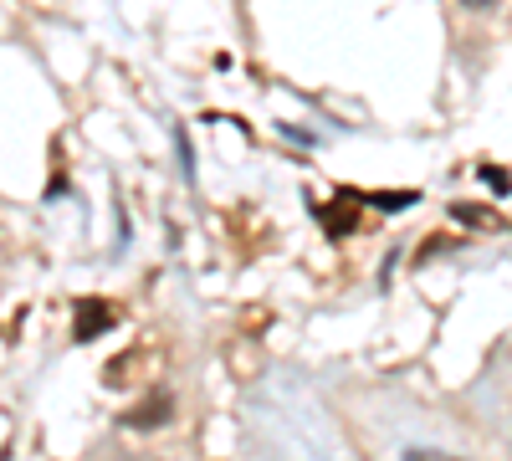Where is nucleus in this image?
Instances as JSON below:
<instances>
[{
	"label": "nucleus",
	"instance_id": "obj_6",
	"mask_svg": "<svg viewBox=\"0 0 512 461\" xmlns=\"http://www.w3.org/2000/svg\"><path fill=\"white\" fill-rule=\"evenodd\" d=\"M108 461H144V456H108Z\"/></svg>",
	"mask_w": 512,
	"mask_h": 461
},
{
	"label": "nucleus",
	"instance_id": "obj_5",
	"mask_svg": "<svg viewBox=\"0 0 512 461\" xmlns=\"http://www.w3.org/2000/svg\"><path fill=\"white\" fill-rule=\"evenodd\" d=\"M482 180H487V185H492L497 195H507V190H512V180H507L502 170H492V164H487V170H482Z\"/></svg>",
	"mask_w": 512,
	"mask_h": 461
},
{
	"label": "nucleus",
	"instance_id": "obj_3",
	"mask_svg": "<svg viewBox=\"0 0 512 461\" xmlns=\"http://www.w3.org/2000/svg\"><path fill=\"white\" fill-rule=\"evenodd\" d=\"M451 216H456L461 226H477V231H492V226H497V216L482 211V205H451Z\"/></svg>",
	"mask_w": 512,
	"mask_h": 461
},
{
	"label": "nucleus",
	"instance_id": "obj_2",
	"mask_svg": "<svg viewBox=\"0 0 512 461\" xmlns=\"http://www.w3.org/2000/svg\"><path fill=\"white\" fill-rule=\"evenodd\" d=\"M159 421H169V395H154L144 410H134V415H128V426H134V431H154Z\"/></svg>",
	"mask_w": 512,
	"mask_h": 461
},
{
	"label": "nucleus",
	"instance_id": "obj_1",
	"mask_svg": "<svg viewBox=\"0 0 512 461\" xmlns=\"http://www.w3.org/2000/svg\"><path fill=\"white\" fill-rule=\"evenodd\" d=\"M108 323H113V313H108V308H103L98 298H82V303H77V328H72V333H77L82 344H88L93 333H103Z\"/></svg>",
	"mask_w": 512,
	"mask_h": 461
},
{
	"label": "nucleus",
	"instance_id": "obj_4",
	"mask_svg": "<svg viewBox=\"0 0 512 461\" xmlns=\"http://www.w3.org/2000/svg\"><path fill=\"white\" fill-rule=\"evenodd\" d=\"M405 461H461V456H451V451H431V446H410Z\"/></svg>",
	"mask_w": 512,
	"mask_h": 461
}]
</instances>
